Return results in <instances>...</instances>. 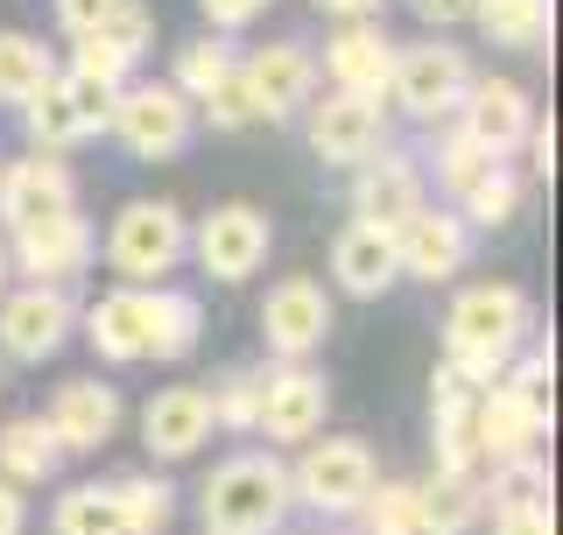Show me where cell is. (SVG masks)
I'll list each match as a JSON object with an SVG mask.
<instances>
[{
	"instance_id": "6da1fadb",
	"label": "cell",
	"mask_w": 563,
	"mask_h": 535,
	"mask_svg": "<svg viewBox=\"0 0 563 535\" xmlns=\"http://www.w3.org/2000/svg\"><path fill=\"white\" fill-rule=\"evenodd\" d=\"M92 352L106 360H184L198 346V303L190 296H155V290H120L92 310Z\"/></svg>"
},
{
	"instance_id": "7a4b0ae2",
	"label": "cell",
	"mask_w": 563,
	"mask_h": 535,
	"mask_svg": "<svg viewBox=\"0 0 563 535\" xmlns=\"http://www.w3.org/2000/svg\"><path fill=\"white\" fill-rule=\"evenodd\" d=\"M296 501V487H289V472L275 466V458H225L219 472L205 479V528H219V535H261V528H275L282 514H289Z\"/></svg>"
},
{
	"instance_id": "3957f363",
	"label": "cell",
	"mask_w": 563,
	"mask_h": 535,
	"mask_svg": "<svg viewBox=\"0 0 563 535\" xmlns=\"http://www.w3.org/2000/svg\"><path fill=\"white\" fill-rule=\"evenodd\" d=\"M22 106H29V134L43 141V149H70V141H92L106 128V113H113V85L85 78V70H64V78L49 70Z\"/></svg>"
},
{
	"instance_id": "277c9868",
	"label": "cell",
	"mask_w": 563,
	"mask_h": 535,
	"mask_svg": "<svg viewBox=\"0 0 563 535\" xmlns=\"http://www.w3.org/2000/svg\"><path fill=\"white\" fill-rule=\"evenodd\" d=\"M521 325H528V303H521V290H507V282H479V290H465V296L451 303V325H444V338H451V352H457V360L500 367L507 352H515Z\"/></svg>"
},
{
	"instance_id": "5b68a950",
	"label": "cell",
	"mask_w": 563,
	"mask_h": 535,
	"mask_svg": "<svg viewBox=\"0 0 563 535\" xmlns=\"http://www.w3.org/2000/svg\"><path fill=\"white\" fill-rule=\"evenodd\" d=\"M184 247H190V226L176 205H128L113 219V233H106V261L128 282H155L184 261Z\"/></svg>"
},
{
	"instance_id": "8992f818",
	"label": "cell",
	"mask_w": 563,
	"mask_h": 535,
	"mask_svg": "<svg viewBox=\"0 0 563 535\" xmlns=\"http://www.w3.org/2000/svg\"><path fill=\"white\" fill-rule=\"evenodd\" d=\"M310 444V437H303ZM374 451H366L360 437H324V444H310L303 451V466L289 472V487L303 493L310 507H324V514H345V507H360L366 501V487H374Z\"/></svg>"
},
{
	"instance_id": "52a82bcc",
	"label": "cell",
	"mask_w": 563,
	"mask_h": 535,
	"mask_svg": "<svg viewBox=\"0 0 563 535\" xmlns=\"http://www.w3.org/2000/svg\"><path fill=\"white\" fill-rule=\"evenodd\" d=\"M465 85H472V70H465V57H457L451 43H416V50H401V57H395V70H387V92L409 106L416 120L457 113Z\"/></svg>"
},
{
	"instance_id": "ba28073f",
	"label": "cell",
	"mask_w": 563,
	"mask_h": 535,
	"mask_svg": "<svg viewBox=\"0 0 563 535\" xmlns=\"http://www.w3.org/2000/svg\"><path fill=\"white\" fill-rule=\"evenodd\" d=\"M106 128L128 141L134 155H148V163H163L190 141V99L176 92V85H134L128 99H113V113H106Z\"/></svg>"
},
{
	"instance_id": "9c48e42d",
	"label": "cell",
	"mask_w": 563,
	"mask_h": 535,
	"mask_svg": "<svg viewBox=\"0 0 563 535\" xmlns=\"http://www.w3.org/2000/svg\"><path fill=\"white\" fill-rule=\"evenodd\" d=\"M148 43H155V14L141 8V0H113L92 29H78V64L70 70H85V78H99V85H120Z\"/></svg>"
},
{
	"instance_id": "30bf717a",
	"label": "cell",
	"mask_w": 563,
	"mask_h": 535,
	"mask_svg": "<svg viewBox=\"0 0 563 535\" xmlns=\"http://www.w3.org/2000/svg\"><path fill=\"white\" fill-rule=\"evenodd\" d=\"M198 261H205V275H219V282H246L268 261V219H261L254 205H219L198 226Z\"/></svg>"
},
{
	"instance_id": "8fae6325",
	"label": "cell",
	"mask_w": 563,
	"mask_h": 535,
	"mask_svg": "<svg viewBox=\"0 0 563 535\" xmlns=\"http://www.w3.org/2000/svg\"><path fill=\"white\" fill-rule=\"evenodd\" d=\"M240 85H246V99H254V120H282L310 99L317 64H310V50H296V43H268L240 64Z\"/></svg>"
},
{
	"instance_id": "7c38bea8",
	"label": "cell",
	"mask_w": 563,
	"mask_h": 535,
	"mask_svg": "<svg viewBox=\"0 0 563 535\" xmlns=\"http://www.w3.org/2000/svg\"><path fill=\"white\" fill-rule=\"evenodd\" d=\"M261 331H268V346L282 352V360H303V352H317V346H324V331H331L324 290H317L310 275H289L268 303H261Z\"/></svg>"
},
{
	"instance_id": "4fadbf2b",
	"label": "cell",
	"mask_w": 563,
	"mask_h": 535,
	"mask_svg": "<svg viewBox=\"0 0 563 535\" xmlns=\"http://www.w3.org/2000/svg\"><path fill=\"white\" fill-rule=\"evenodd\" d=\"M395 261H401V275H416V282L457 275V261H465V219H457V211L416 205L409 219L395 226Z\"/></svg>"
},
{
	"instance_id": "5bb4252c",
	"label": "cell",
	"mask_w": 563,
	"mask_h": 535,
	"mask_svg": "<svg viewBox=\"0 0 563 535\" xmlns=\"http://www.w3.org/2000/svg\"><path fill=\"white\" fill-rule=\"evenodd\" d=\"M70 331V303L49 290V282H29V290L0 296V346L14 352V360H43V352H57Z\"/></svg>"
},
{
	"instance_id": "9a60e30c",
	"label": "cell",
	"mask_w": 563,
	"mask_h": 535,
	"mask_svg": "<svg viewBox=\"0 0 563 535\" xmlns=\"http://www.w3.org/2000/svg\"><path fill=\"white\" fill-rule=\"evenodd\" d=\"M324 381L303 367H282L261 381V408H254V430H268L275 444H303L317 437V423H324Z\"/></svg>"
},
{
	"instance_id": "2e32d148",
	"label": "cell",
	"mask_w": 563,
	"mask_h": 535,
	"mask_svg": "<svg viewBox=\"0 0 563 535\" xmlns=\"http://www.w3.org/2000/svg\"><path fill=\"white\" fill-rule=\"evenodd\" d=\"M380 99H360V92H331L324 106H310V149L324 163H360V155L380 149Z\"/></svg>"
},
{
	"instance_id": "e0dca14e",
	"label": "cell",
	"mask_w": 563,
	"mask_h": 535,
	"mask_svg": "<svg viewBox=\"0 0 563 535\" xmlns=\"http://www.w3.org/2000/svg\"><path fill=\"white\" fill-rule=\"evenodd\" d=\"M70 170L49 163V155H29V163L0 170V219L22 233V226H43V219H64L70 211Z\"/></svg>"
},
{
	"instance_id": "ac0fdd59",
	"label": "cell",
	"mask_w": 563,
	"mask_h": 535,
	"mask_svg": "<svg viewBox=\"0 0 563 535\" xmlns=\"http://www.w3.org/2000/svg\"><path fill=\"white\" fill-rule=\"evenodd\" d=\"M43 423H49V437H57L64 451H99V444L113 437V423H120V395L106 381H64Z\"/></svg>"
},
{
	"instance_id": "d6986e66",
	"label": "cell",
	"mask_w": 563,
	"mask_h": 535,
	"mask_svg": "<svg viewBox=\"0 0 563 535\" xmlns=\"http://www.w3.org/2000/svg\"><path fill=\"white\" fill-rule=\"evenodd\" d=\"M141 437H148L155 458H190L211 437V395L205 387H163L141 408Z\"/></svg>"
},
{
	"instance_id": "ffe728a7",
	"label": "cell",
	"mask_w": 563,
	"mask_h": 535,
	"mask_svg": "<svg viewBox=\"0 0 563 535\" xmlns=\"http://www.w3.org/2000/svg\"><path fill=\"white\" fill-rule=\"evenodd\" d=\"M465 141H479V149L493 155H507V149H521V134H528V99H521V85H507V78H493V85H465Z\"/></svg>"
},
{
	"instance_id": "44dd1931",
	"label": "cell",
	"mask_w": 563,
	"mask_h": 535,
	"mask_svg": "<svg viewBox=\"0 0 563 535\" xmlns=\"http://www.w3.org/2000/svg\"><path fill=\"white\" fill-rule=\"evenodd\" d=\"M14 261H22L35 282L78 275V268L92 261V226H85L78 211H64V219H43V226H22V233H14Z\"/></svg>"
},
{
	"instance_id": "7402d4cb",
	"label": "cell",
	"mask_w": 563,
	"mask_h": 535,
	"mask_svg": "<svg viewBox=\"0 0 563 535\" xmlns=\"http://www.w3.org/2000/svg\"><path fill=\"white\" fill-rule=\"evenodd\" d=\"M331 268H339V282L352 296H380L387 282L401 275V261H395V226H374V219H352L339 247H331Z\"/></svg>"
},
{
	"instance_id": "603a6c76",
	"label": "cell",
	"mask_w": 563,
	"mask_h": 535,
	"mask_svg": "<svg viewBox=\"0 0 563 535\" xmlns=\"http://www.w3.org/2000/svg\"><path fill=\"white\" fill-rule=\"evenodd\" d=\"M360 184H352V205H360V219H374V226H401L409 211L422 205V184H416V170L401 163V155H360Z\"/></svg>"
},
{
	"instance_id": "cb8c5ba5",
	"label": "cell",
	"mask_w": 563,
	"mask_h": 535,
	"mask_svg": "<svg viewBox=\"0 0 563 535\" xmlns=\"http://www.w3.org/2000/svg\"><path fill=\"white\" fill-rule=\"evenodd\" d=\"M324 70H331V85H339V92L380 99L387 92V70H395V50H387L380 29H345V35H331Z\"/></svg>"
},
{
	"instance_id": "d4e9b609",
	"label": "cell",
	"mask_w": 563,
	"mask_h": 535,
	"mask_svg": "<svg viewBox=\"0 0 563 535\" xmlns=\"http://www.w3.org/2000/svg\"><path fill=\"white\" fill-rule=\"evenodd\" d=\"M472 423H479L486 458H521V451H536V437H542V423L528 416V408L507 395V387H493V381L472 395Z\"/></svg>"
},
{
	"instance_id": "484cf974",
	"label": "cell",
	"mask_w": 563,
	"mask_h": 535,
	"mask_svg": "<svg viewBox=\"0 0 563 535\" xmlns=\"http://www.w3.org/2000/svg\"><path fill=\"white\" fill-rule=\"evenodd\" d=\"M57 458H64V444L49 437L43 416L8 423V430H0V479H8V487H22V479H49V472H57Z\"/></svg>"
},
{
	"instance_id": "4316f807",
	"label": "cell",
	"mask_w": 563,
	"mask_h": 535,
	"mask_svg": "<svg viewBox=\"0 0 563 535\" xmlns=\"http://www.w3.org/2000/svg\"><path fill=\"white\" fill-rule=\"evenodd\" d=\"M57 535H128L120 487H78L57 501Z\"/></svg>"
},
{
	"instance_id": "83f0119b",
	"label": "cell",
	"mask_w": 563,
	"mask_h": 535,
	"mask_svg": "<svg viewBox=\"0 0 563 535\" xmlns=\"http://www.w3.org/2000/svg\"><path fill=\"white\" fill-rule=\"evenodd\" d=\"M416 493H422V528H437V535H457V528L479 522V493H472L465 472H437L430 487H416Z\"/></svg>"
},
{
	"instance_id": "f1b7e54d",
	"label": "cell",
	"mask_w": 563,
	"mask_h": 535,
	"mask_svg": "<svg viewBox=\"0 0 563 535\" xmlns=\"http://www.w3.org/2000/svg\"><path fill=\"white\" fill-rule=\"evenodd\" d=\"M486 458V444H479V423H472V402H444L437 408V472H465Z\"/></svg>"
},
{
	"instance_id": "f546056e",
	"label": "cell",
	"mask_w": 563,
	"mask_h": 535,
	"mask_svg": "<svg viewBox=\"0 0 563 535\" xmlns=\"http://www.w3.org/2000/svg\"><path fill=\"white\" fill-rule=\"evenodd\" d=\"M49 70H57V64H49L43 43H29V35H0V99H8V106H22Z\"/></svg>"
},
{
	"instance_id": "4dcf8cb0",
	"label": "cell",
	"mask_w": 563,
	"mask_h": 535,
	"mask_svg": "<svg viewBox=\"0 0 563 535\" xmlns=\"http://www.w3.org/2000/svg\"><path fill=\"white\" fill-rule=\"evenodd\" d=\"M233 64H240L233 50H225L219 35H205V43H190L184 57H176V92H184V99H211L225 78H233Z\"/></svg>"
},
{
	"instance_id": "1f68e13d",
	"label": "cell",
	"mask_w": 563,
	"mask_h": 535,
	"mask_svg": "<svg viewBox=\"0 0 563 535\" xmlns=\"http://www.w3.org/2000/svg\"><path fill=\"white\" fill-rule=\"evenodd\" d=\"M472 14L486 22V35L500 43H536L550 29V0H472Z\"/></svg>"
},
{
	"instance_id": "d6a6232c",
	"label": "cell",
	"mask_w": 563,
	"mask_h": 535,
	"mask_svg": "<svg viewBox=\"0 0 563 535\" xmlns=\"http://www.w3.org/2000/svg\"><path fill=\"white\" fill-rule=\"evenodd\" d=\"M360 507H366V522H374L380 535H422V493L416 487H380L374 479Z\"/></svg>"
},
{
	"instance_id": "836d02e7",
	"label": "cell",
	"mask_w": 563,
	"mask_h": 535,
	"mask_svg": "<svg viewBox=\"0 0 563 535\" xmlns=\"http://www.w3.org/2000/svg\"><path fill=\"white\" fill-rule=\"evenodd\" d=\"M120 507H128V535H155L176 514V493L163 479H120Z\"/></svg>"
},
{
	"instance_id": "e575fe53",
	"label": "cell",
	"mask_w": 563,
	"mask_h": 535,
	"mask_svg": "<svg viewBox=\"0 0 563 535\" xmlns=\"http://www.w3.org/2000/svg\"><path fill=\"white\" fill-rule=\"evenodd\" d=\"M507 395H515L528 416L542 423V430H550V416H556V381H550V346L536 352V360L528 367H515V381H507Z\"/></svg>"
},
{
	"instance_id": "d590c367",
	"label": "cell",
	"mask_w": 563,
	"mask_h": 535,
	"mask_svg": "<svg viewBox=\"0 0 563 535\" xmlns=\"http://www.w3.org/2000/svg\"><path fill=\"white\" fill-rule=\"evenodd\" d=\"M515 198H521V184L507 170H486L479 184L465 190V219H479V226H500V219H515Z\"/></svg>"
},
{
	"instance_id": "8d00e7d4",
	"label": "cell",
	"mask_w": 563,
	"mask_h": 535,
	"mask_svg": "<svg viewBox=\"0 0 563 535\" xmlns=\"http://www.w3.org/2000/svg\"><path fill=\"white\" fill-rule=\"evenodd\" d=\"M486 170H500V155L479 149V141H465V134H457L451 149H444V184H451V198H465V190L479 184Z\"/></svg>"
},
{
	"instance_id": "74e56055",
	"label": "cell",
	"mask_w": 563,
	"mask_h": 535,
	"mask_svg": "<svg viewBox=\"0 0 563 535\" xmlns=\"http://www.w3.org/2000/svg\"><path fill=\"white\" fill-rule=\"evenodd\" d=\"M261 381L268 373H254V381H233L219 402H211V423H225V430H254V408H261Z\"/></svg>"
},
{
	"instance_id": "f35d334b",
	"label": "cell",
	"mask_w": 563,
	"mask_h": 535,
	"mask_svg": "<svg viewBox=\"0 0 563 535\" xmlns=\"http://www.w3.org/2000/svg\"><path fill=\"white\" fill-rule=\"evenodd\" d=\"M198 8H205V22H211V29H240V22H254L268 0H198Z\"/></svg>"
},
{
	"instance_id": "ab89813d",
	"label": "cell",
	"mask_w": 563,
	"mask_h": 535,
	"mask_svg": "<svg viewBox=\"0 0 563 535\" xmlns=\"http://www.w3.org/2000/svg\"><path fill=\"white\" fill-rule=\"evenodd\" d=\"M106 8H113V0H57V22H64L70 35H78V29H92Z\"/></svg>"
},
{
	"instance_id": "60d3db41",
	"label": "cell",
	"mask_w": 563,
	"mask_h": 535,
	"mask_svg": "<svg viewBox=\"0 0 563 535\" xmlns=\"http://www.w3.org/2000/svg\"><path fill=\"white\" fill-rule=\"evenodd\" d=\"M528 149H536V176H556V128H536V120H528Z\"/></svg>"
},
{
	"instance_id": "b9f144b4",
	"label": "cell",
	"mask_w": 563,
	"mask_h": 535,
	"mask_svg": "<svg viewBox=\"0 0 563 535\" xmlns=\"http://www.w3.org/2000/svg\"><path fill=\"white\" fill-rule=\"evenodd\" d=\"M409 8L422 14V22H437V29H444V22H465V14H472V0H409Z\"/></svg>"
},
{
	"instance_id": "7bdbcfd3",
	"label": "cell",
	"mask_w": 563,
	"mask_h": 535,
	"mask_svg": "<svg viewBox=\"0 0 563 535\" xmlns=\"http://www.w3.org/2000/svg\"><path fill=\"white\" fill-rule=\"evenodd\" d=\"M14 528H22V493L0 479V535H14Z\"/></svg>"
},
{
	"instance_id": "ee69618b",
	"label": "cell",
	"mask_w": 563,
	"mask_h": 535,
	"mask_svg": "<svg viewBox=\"0 0 563 535\" xmlns=\"http://www.w3.org/2000/svg\"><path fill=\"white\" fill-rule=\"evenodd\" d=\"M317 8H324V14H345V22H360V14H374L380 0H317Z\"/></svg>"
},
{
	"instance_id": "f6af8a7d",
	"label": "cell",
	"mask_w": 563,
	"mask_h": 535,
	"mask_svg": "<svg viewBox=\"0 0 563 535\" xmlns=\"http://www.w3.org/2000/svg\"><path fill=\"white\" fill-rule=\"evenodd\" d=\"M0 275H8V261H0Z\"/></svg>"
}]
</instances>
